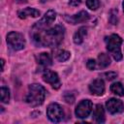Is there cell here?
I'll return each mask as SVG.
<instances>
[{
    "label": "cell",
    "instance_id": "obj_1",
    "mask_svg": "<svg viewBox=\"0 0 124 124\" xmlns=\"http://www.w3.org/2000/svg\"><path fill=\"white\" fill-rule=\"evenodd\" d=\"M65 33V28L62 25H55L49 29H44L39 31H34L32 37L35 44L41 46L54 47L60 45L63 41Z\"/></svg>",
    "mask_w": 124,
    "mask_h": 124
},
{
    "label": "cell",
    "instance_id": "obj_2",
    "mask_svg": "<svg viewBox=\"0 0 124 124\" xmlns=\"http://www.w3.org/2000/svg\"><path fill=\"white\" fill-rule=\"evenodd\" d=\"M46 89L44 86L38 83H34L29 85L27 95L25 96L24 101L31 107H38L41 106L46 98Z\"/></svg>",
    "mask_w": 124,
    "mask_h": 124
},
{
    "label": "cell",
    "instance_id": "obj_3",
    "mask_svg": "<svg viewBox=\"0 0 124 124\" xmlns=\"http://www.w3.org/2000/svg\"><path fill=\"white\" fill-rule=\"evenodd\" d=\"M107 49L111 54V56L116 61H120L122 59V52H121V45L122 39L117 34H111L105 39Z\"/></svg>",
    "mask_w": 124,
    "mask_h": 124
},
{
    "label": "cell",
    "instance_id": "obj_4",
    "mask_svg": "<svg viewBox=\"0 0 124 124\" xmlns=\"http://www.w3.org/2000/svg\"><path fill=\"white\" fill-rule=\"evenodd\" d=\"M7 44L13 50L17 51L24 47L25 39L22 34L16 31H12L7 35Z\"/></svg>",
    "mask_w": 124,
    "mask_h": 124
},
{
    "label": "cell",
    "instance_id": "obj_5",
    "mask_svg": "<svg viewBox=\"0 0 124 124\" xmlns=\"http://www.w3.org/2000/svg\"><path fill=\"white\" fill-rule=\"evenodd\" d=\"M46 116L51 122H60L64 117V111L60 105L57 103H51L46 108Z\"/></svg>",
    "mask_w": 124,
    "mask_h": 124
},
{
    "label": "cell",
    "instance_id": "obj_6",
    "mask_svg": "<svg viewBox=\"0 0 124 124\" xmlns=\"http://www.w3.org/2000/svg\"><path fill=\"white\" fill-rule=\"evenodd\" d=\"M56 18V12L54 10H49L47 11L45 16H43V18L39 21H37L34 26H33V30L34 31H39V30H44L46 29L47 26H49Z\"/></svg>",
    "mask_w": 124,
    "mask_h": 124
},
{
    "label": "cell",
    "instance_id": "obj_7",
    "mask_svg": "<svg viewBox=\"0 0 124 124\" xmlns=\"http://www.w3.org/2000/svg\"><path fill=\"white\" fill-rule=\"evenodd\" d=\"M92 108H93V104L90 100H88V99L82 100L78 104V106L75 109V113H76L77 117H78V118H86L91 113Z\"/></svg>",
    "mask_w": 124,
    "mask_h": 124
},
{
    "label": "cell",
    "instance_id": "obj_8",
    "mask_svg": "<svg viewBox=\"0 0 124 124\" xmlns=\"http://www.w3.org/2000/svg\"><path fill=\"white\" fill-rule=\"evenodd\" d=\"M106 108L108 109V111L111 114H115V113H121L124 111V104L121 100L119 99H115V98H111L109 100L107 101L106 103Z\"/></svg>",
    "mask_w": 124,
    "mask_h": 124
},
{
    "label": "cell",
    "instance_id": "obj_9",
    "mask_svg": "<svg viewBox=\"0 0 124 124\" xmlns=\"http://www.w3.org/2000/svg\"><path fill=\"white\" fill-rule=\"evenodd\" d=\"M43 79L46 83L50 84L54 89H58L60 87V85H61V82H60L58 75L55 72L50 71V70H46L43 74Z\"/></svg>",
    "mask_w": 124,
    "mask_h": 124
},
{
    "label": "cell",
    "instance_id": "obj_10",
    "mask_svg": "<svg viewBox=\"0 0 124 124\" xmlns=\"http://www.w3.org/2000/svg\"><path fill=\"white\" fill-rule=\"evenodd\" d=\"M89 17H90L89 14L85 11H80L79 13H78L74 16H64V19L71 24H78V23L84 22V21L88 20Z\"/></svg>",
    "mask_w": 124,
    "mask_h": 124
},
{
    "label": "cell",
    "instance_id": "obj_11",
    "mask_svg": "<svg viewBox=\"0 0 124 124\" xmlns=\"http://www.w3.org/2000/svg\"><path fill=\"white\" fill-rule=\"evenodd\" d=\"M89 90L94 95L102 96L105 92V82H104V80L101 79V78L94 79L89 84Z\"/></svg>",
    "mask_w": 124,
    "mask_h": 124
},
{
    "label": "cell",
    "instance_id": "obj_12",
    "mask_svg": "<svg viewBox=\"0 0 124 124\" xmlns=\"http://www.w3.org/2000/svg\"><path fill=\"white\" fill-rule=\"evenodd\" d=\"M17 16L19 18L21 19H24L26 17H29V16H32V17H37L40 16V11L34 9V8H25L23 10H20L18 11L17 13Z\"/></svg>",
    "mask_w": 124,
    "mask_h": 124
},
{
    "label": "cell",
    "instance_id": "obj_13",
    "mask_svg": "<svg viewBox=\"0 0 124 124\" xmlns=\"http://www.w3.org/2000/svg\"><path fill=\"white\" fill-rule=\"evenodd\" d=\"M37 62L39 65H41L42 67H48L52 64V59L49 53L46 52H42L37 56Z\"/></svg>",
    "mask_w": 124,
    "mask_h": 124
},
{
    "label": "cell",
    "instance_id": "obj_14",
    "mask_svg": "<svg viewBox=\"0 0 124 124\" xmlns=\"http://www.w3.org/2000/svg\"><path fill=\"white\" fill-rule=\"evenodd\" d=\"M93 118L97 123H104L105 122V110L102 105H97L93 111Z\"/></svg>",
    "mask_w": 124,
    "mask_h": 124
},
{
    "label": "cell",
    "instance_id": "obj_15",
    "mask_svg": "<svg viewBox=\"0 0 124 124\" xmlns=\"http://www.w3.org/2000/svg\"><path fill=\"white\" fill-rule=\"evenodd\" d=\"M87 35V28L86 27H80L75 34H74V37H73V41L75 44L77 45H80L82 44L85 36Z\"/></svg>",
    "mask_w": 124,
    "mask_h": 124
},
{
    "label": "cell",
    "instance_id": "obj_16",
    "mask_svg": "<svg viewBox=\"0 0 124 124\" xmlns=\"http://www.w3.org/2000/svg\"><path fill=\"white\" fill-rule=\"evenodd\" d=\"M98 63H99V67L101 69L107 68L109 64H110V58L108 54L106 53H101L98 56Z\"/></svg>",
    "mask_w": 124,
    "mask_h": 124
},
{
    "label": "cell",
    "instance_id": "obj_17",
    "mask_svg": "<svg viewBox=\"0 0 124 124\" xmlns=\"http://www.w3.org/2000/svg\"><path fill=\"white\" fill-rule=\"evenodd\" d=\"M110 91L117 96H124V87L121 82H114L110 85Z\"/></svg>",
    "mask_w": 124,
    "mask_h": 124
},
{
    "label": "cell",
    "instance_id": "obj_18",
    "mask_svg": "<svg viewBox=\"0 0 124 124\" xmlns=\"http://www.w3.org/2000/svg\"><path fill=\"white\" fill-rule=\"evenodd\" d=\"M71 56V53L67 50H59L57 53H56V59L59 61V62H64V61H67Z\"/></svg>",
    "mask_w": 124,
    "mask_h": 124
},
{
    "label": "cell",
    "instance_id": "obj_19",
    "mask_svg": "<svg viewBox=\"0 0 124 124\" xmlns=\"http://www.w3.org/2000/svg\"><path fill=\"white\" fill-rule=\"evenodd\" d=\"M0 94H1V102L2 103H9V100H10V90L5 87V86H2L1 87V90H0Z\"/></svg>",
    "mask_w": 124,
    "mask_h": 124
},
{
    "label": "cell",
    "instance_id": "obj_20",
    "mask_svg": "<svg viewBox=\"0 0 124 124\" xmlns=\"http://www.w3.org/2000/svg\"><path fill=\"white\" fill-rule=\"evenodd\" d=\"M86 6L90 10L95 11L100 7V2L99 0H86Z\"/></svg>",
    "mask_w": 124,
    "mask_h": 124
},
{
    "label": "cell",
    "instance_id": "obj_21",
    "mask_svg": "<svg viewBox=\"0 0 124 124\" xmlns=\"http://www.w3.org/2000/svg\"><path fill=\"white\" fill-rule=\"evenodd\" d=\"M64 100L68 103V104H73L74 101H75V97L72 93H69V92H66L65 95H64Z\"/></svg>",
    "mask_w": 124,
    "mask_h": 124
},
{
    "label": "cell",
    "instance_id": "obj_22",
    "mask_svg": "<svg viewBox=\"0 0 124 124\" xmlns=\"http://www.w3.org/2000/svg\"><path fill=\"white\" fill-rule=\"evenodd\" d=\"M86 67H87V69H89L91 71L94 70L96 68V61L94 59H89L86 63Z\"/></svg>",
    "mask_w": 124,
    "mask_h": 124
},
{
    "label": "cell",
    "instance_id": "obj_23",
    "mask_svg": "<svg viewBox=\"0 0 124 124\" xmlns=\"http://www.w3.org/2000/svg\"><path fill=\"white\" fill-rule=\"evenodd\" d=\"M105 76L107 77V79L111 80V79H114V78L117 77V74L114 73V72H108V73H106Z\"/></svg>",
    "mask_w": 124,
    "mask_h": 124
},
{
    "label": "cell",
    "instance_id": "obj_24",
    "mask_svg": "<svg viewBox=\"0 0 124 124\" xmlns=\"http://www.w3.org/2000/svg\"><path fill=\"white\" fill-rule=\"evenodd\" d=\"M81 3V0H69V4L73 7H77V6H79Z\"/></svg>",
    "mask_w": 124,
    "mask_h": 124
},
{
    "label": "cell",
    "instance_id": "obj_25",
    "mask_svg": "<svg viewBox=\"0 0 124 124\" xmlns=\"http://www.w3.org/2000/svg\"><path fill=\"white\" fill-rule=\"evenodd\" d=\"M17 3H26L27 0H16Z\"/></svg>",
    "mask_w": 124,
    "mask_h": 124
},
{
    "label": "cell",
    "instance_id": "obj_26",
    "mask_svg": "<svg viewBox=\"0 0 124 124\" xmlns=\"http://www.w3.org/2000/svg\"><path fill=\"white\" fill-rule=\"evenodd\" d=\"M1 63H2V71L4 69V59H1Z\"/></svg>",
    "mask_w": 124,
    "mask_h": 124
},
{
    "label": "cell",
    "instance_id": "obj_27",
    "mask_svg": "<svg viewBox=\"0 0 124 124\" xmlns=\"http://www.w3.org/2000/svg\"><path fill=\"white\" fill-rule=\"evenodd\" d=\"M122 6H123V11H124V1H123V4H122Z\"/></svg>",
    "mask_w": 124,
    "mask_h": 124
},
{
    "label": "cell",
    "instance_id": "obj_28",
    "mask_svg": "<svg viewBox=\"0 0 124 124\" xmlns=\"http://www.w3.org/2000/svg\"><path fill=\"white\" fill-rule=\"evenodd\" d=\"M45 1H46V0H42V2H45Z\"/></svg>",
    "mask_w": 124,
    "mask_h": 124
}]
</instances>
